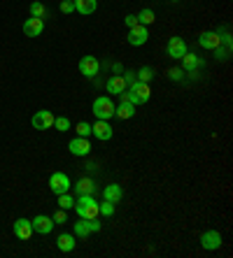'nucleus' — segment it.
Masks as SVG:
<instances>
[{"label":"nucleus","instance_id":"nucleus-14","mask_svg":"<svg viewBox=\"0 0 233 258\" xmlns=\"http://www.w3.org/2000/svg\"><path fill=\"white\" fill-rule=\"evenodd\" d=\"M42 30H44V19H26L24 21V35L26 37H37V35H42Z\"/></svg>","mask_w":233,"mask_h":258},{"label":"nucleus","instance_id":"nucleus-12","mask_svg":"<svg viewBox=\"0 0 233 258\" xmlns=\"http://www.w3.org/2000/svg\"><path fill=\"white\" fill-rule=\"evenodd\" d=\"M187 51H189V49H187V42H184L182 37H170V40H168V47H166V54L170 56V58H182L184 54H187Z\"/></svg>","mask_w":233,"mask_h":258},{"label":"nucleus","instance_id":"nucleus-13","mask_svg":"<svg viewBox=\"0 0 233 258\" xmlns=\"http://www.w3.org/2000/svg\"><path fill=\"white\" fill-rule=\"evenodd\" d=\"M198 44H201L203 49H217V47H221V35L219 33H215V30H205V33H201L198 35Z\"/></svg>","mask_w":233,"mask_h":258},{"label":"nucleus","instance_id":"nucleus-23","mask_svg":"<svg viewBox=\"0 0 233 258\" xmlns=\"http://www.w3.org/2000/svg\"><path fill=\"white\" fill-rule=\"evenodd\" d=\"M91 233V219H80L75 223V237H89Z\"/></svg>","mask_w":233,"mask_h":258},{"label":"nucleus","instance_id":"nucleus-25","mask_svg":"<svg viewBox=\"0 0 233 258\" xmlns=\"http://www.w3.org/2000/svg\"><path fill=\"white\" fill-rule=\"evenodd\" d=\"M31 17H35V19H44V17H47V7H44V3L33 0V3H31Z\"/></svg>","mask_w":233,"mask_h":258},{"label":"nucleus","instance_id":"nucleus-35","mask_svg":"<svg viewBox=\"0 0 233 258\" xmlns=\"http://www.w3.org/2000/svg\"><path fill=\"white\" fill-rule=\"evenodd\" d=\"M124 79H126V84H133V82H135V72L126 70V75H124Z\"/></svg>","mask_w":233,"mask_h":258},{"label":"nucleus","instance_id":"nucleus-17","mask_svg":"<svg viewBox=\"0 0 233 258\" xmlns=\"http://www.w3.org/2000/svg\"><path fill=\"white\" fill-rule=\"evenodd\" d=\"M75 5V12L84 14V17H89V14L96 12V7H98V0H73Z\"/></svg>","mask_w":233,"mask_h":258},{"label":"nucleus","instance_id":"nucleus-24","mask_svg":"<svg viewBox=\"0 0 233 258\" xmlns=\"http://www.w3.org/2000/svg\"><path fill=\"white\" fill-rule=\"evenodd\" d=\"M138 17V24H142V26H152L154 21H156V14H154V10H149V7H145L140 14H135Z\"/></svg>","mask_w":233,"mask_h":258},{"label":"nucleus","instance_id":"nucleus-32","mask_svg":"<svg viewBox=\"0 0 233 258\" xmlns=\"http://www.w3.org/2000/svg\"><path fill=\"white\" fill-rule=\"evenodd\" d=\"M61 12L63 14H73L75 12V5H73V0H61Z\"/></svg>","mask_w":233,"mask_h":258},{"label":"nucleus","instance_id":"nucleus-9","mask_svg":"<svg viewBox=\"0 0 233 258\" xmlns=\"http://www.w3.org/2000/svg\"><path fill=\"white\" fill-rule=\"evenodd\" d=\"M91 135L96 140H100V142H107V140H112V135H114V128L110 126V121H96L91 126Z\"/></svg>","mask_w":233,"mask_h":258},{"label":"nucleus","instance_id":"nucleus-11","mask_svg":"<svg viewBox=\"0 0 233 258\" xmlns=\"http://www.w3.org/2000/svg\"><path fill=\"white\" fill-rule=\"evenodd\" d=\"M201 246L205 249V251H215V249H219L221 246L219 230H205V233L201 235Z\"/></svg>","mask_w":233,"mask_h":258},{"label":"nucleus","instance_id":"nucleus-1","mask_svg":"<svg viewBox=\"0 0 233 258\" xmlns=\"http://www.w3.org/2000/svg\"><path fill=\"white\" fill-rule=\"evenodd\" d=\"M119 98H122V100H129L131 105H145V102L152 98V89H149V84L135 79L133 84H129V91L119 93Z\"/></svg>","mask_w":233,"mask_h":258},{"label":"nucleus","instance_id":"nucleus-20","mask_svg":"<svg viewBox=\"0 0 233 258\" xmlns=\"http://www.w3.org/2000/svg\"><path fill=\"white\" fill-rule=\"evenodd\" d=\"M75 244H77V240H75V235H70V233H61L59 237H56V246H59L61 251H66V253L73 251Z\"/></svg>","mask_w":233,"mask_h":258},{"label":"nucleus","instance_id":"nucleus-19","mask_svg":"<svg viewBox=\"0 0 233 258\" xmlns=\"http://www.w3.org/2000/svg\"><path fill=\"white\" fill-rule=\"evenodd\" d=\"M129 89V84H126V79L122 77V75H114V77L107 79V93H124V91Z\"/></svg>","mask_w":233,"mask_h":258},{"label":"nucleus","instance_id":"nucleus-15","mask_svg":"<svg viewBox=\"0 0 233 258\" xmlns=\"http://www.w3.org/2000/svg\"><path fill=\"white\" fill-rule=\"evenodd\" d=\"M14 235H17L19 240H31L33 237V226H31V221L28 219H17L14 221Z\"/></svg>","mask_w":233,"mask_h":258},{"label":"nucleus","instance_id":"nucleus-27","mask_svg":"<svg viewBox=\"0 0 233 258\" xmlns=\"http://www.w3.org/2000/svg\"><path fill=\"white\" fill-rule=\"evenodd\" d=\"M59 207H61V210H75V198L73 196H70V193H61V196H59Z\"/></svg>","mask_w":233,"mask_h":258},{"label":"nucleus","instance_id":"nucleus-30","mask_svg":"<svg viewBox=\"0 0 233 258\" xmlns=\"http://www.w3.org/2000/svg\"><path fill=\"white\" fill-rule=\"evenodd\" d=\"M75 131H77V135H80V138H89V135H91V126H89L86 121H80Z\"/></svg>","mask_w":233,"mask_h":258},{"label":"nucleus","instance_id":"nucleus-18","mask_svg":"<svg viewBox=\"0 0 233 258\" xmlns=\"http://www.w3.org/2000/svg\"><path fill=\"white\" fill-rule=\"evenodd\" d=\"M103 198L105 200H110V203H122V198H124V188L119 186V184H107L105 186V191H103Z\"/></svg>","mask_w":233,"mask_h":258},{"label":"nucleus","instance_id":"nucleus-28","mask_svg":"<svg viewBox=\"0 0 233 258\" xmlns=\"http://www.w3.org/2000/svg\"><path fill=\"white\" fill-rule=\"evenodd\" d=\"M98 214L112 216V214H114V203H110V200H105V203H98Z\"/></svg>","mask_w":233,"mask_h":258},{"label":"nucleus","instance_id":"nucleus-2","mask_svg":"<svg viewBox=\"0 0 233 258\" xmlns=\"http://www.w3.org/2000/svg\"><path fill=\"white\" fill-rule=\"evenodd\" d=\"M75 212L80 219H96L98 216V203L93 196H80L75 200Z\"/></svg>","mask_w":233,"mask_h":258},{"label":"nucleus","instance_id":"nucleus-33","mask_svg":"<svg viewBox=\"0 0 233 258\" xmlns=\"http://www.w3.org/2000/svg\"><path fill=\"white\" fill-rule=\"evenodd\" d=\"M124 21H126V28H133V26H138V17H135V14H126V19H124Z\"/></svg>","mask_w":233,"mask_h":258},{"label":"nucleus","instance_id":"nucleus-3","mask_svg":"<svg viewBox=\"0 0 233 258\" xmlns=\"http://www.w3.org/2000/svg\"><path fill=\"white\" fill-rule=\"evenodd\" d=\"M114 102L110 100L107 96H100L93 100V116L100 121H110L112 116H114Z\"/></svg>","mask_w":233,"mask_h":258},{"label":"nucleus","instance_id":"nucleus-5","mask_svg":"<svg viewBox=\"0 0 233 258\" xmlns=\"http://www.w3.org/2000/svg\"><path fill=\"white\" fill-rule=\"evenodd\" d=\"M129 44L131 47H142V44L149 40V30H147V26H142V24H138V26H133V28H129Z\"/></svg>","mask_w":233,"mask_h":258},{"label":"nucleus","instance_id":"nucleus-4","mask_svg":"<svg viewBox=\"0 0 233 258\" xmlns=\"http://www.w3.org/2000/svg\"><path fill=\"white\" fill-rule=\"evenodd\" d=\"M49 188L54 196H61V193H70V177L66 172H51L49 177Z\"/></svg>","mask_w":233,"mask_h":258},{"label":"nucleus","instance_id":"nucleus-21","mask_svg":"<svg viewBox=\"0 0 233 258\" xmlns=\"http://www.w3.org/2000/svg\"><path fill=\"white\" fill-rule=\"evenodd\" d=\"M114 116H119V119H133L135 116V105H131L129 100H122V105L114 109Z\"/></svg>","mask_w":233,"mask_h":258},{"label":"nucleus","instance_id":"nucleus-31","mask_svg":"<svg viewBox=\"0 0 233 258\" xmlns=\"http://www.w3.org/2000/svg\"><path fill=\"white\" fill-rule=\"evenodd\" d=\"M51 219H54V223H68V214H66V210H61V207H59V210L54 212V216H51Z\"/></svg>","mask_w":233,"mask_h":258},{"label":"nucleus","instance_id":"nucleus-10","mask_svg":"<svg viewBox=\"0 0 233 258\" xmlns=\"http://www.w3.org/2000/svg\"><path fill=\"white\" fill-rule=\"evenodd\" d=\"M33 128H37V131H47V128L54 126V114H51L49 109H40V112H35L31 119Z\"/></svg>","mask_w":233,"mask_h":258},{"label":"nucleus","instance_id":"nucleus-22","mask_svg":"<svg viewBox=\"0 0 233 258\" xmlns=\"http://www.w3.org/2000/svg\"><path fill=\"white\" fill-rule=\"evenodd\" d=\"M93 188H96V184H93V179H89V177H82V179L75 184V191H77V196H91Z\"/></svg>","mask_w":233,"mask_h":258},{"label":"nucleus","instance_id":"nucleus-7","mask_svg":"<svg viewBox=\"0 0 233 258\" xmlns=\"http://www.w3.org/2000/svg\"><path fill=\"white\" fill-rule=\"evenodd\" d=\"M31 226H33V233H40V235H49L51 230H54V219L51 216H44V214H37V216H33V221H31Z\"/></svg>","mask_w":233,"mask_h":258},{"label":"nucleus","instance_id":"nucleus-36","mask_svg":"<svg viewBox=\"0 0 233 258\" xmlns=\"http://www.w3.org/2000/svg\"><path fill=\"white\" fill-rule=\"evenodd\" d=\"M170 3H178V0H170Z\"/></svg>","mask_w":233,"mask_h":258},{"label":"nucleus","instance_id":"nucleus-26","mask_svg":"<svg viewBox=\"0 0 233 258\" xmlns=\"http://www.w3.org/2000/svg\"><path fill=\"white\" fill-rule=\"evenodd\" d=\"M135 79H138V82H145V84H149V82L154 79V70H152L149 66L140 68V70L135 72Z\"/></svg>","mask_w":233,"mask_h":258},{"label":"nucleus","instance_id":"nucleus-16","mask_svg":"<svg viewBox=\"0 0 233 258\" xmlns=\"http://www.w3.org/2000/svg\"><path fill=\"white\" fill-rule=\"evenodd\" d=\"M198 66H201V56L189 54V51L182 56V70H187L189 75H196V72H198Z\"/></svg>","mask_w":233,"mask_h":258},{"label":"nucleus","instance_id":"nucleus-34","mask_svg":"<svg viewBox=\"0 0 233 258\" xmlns=\"http://www.w3.org/2000/svg\"><path fill=\"white\" fill-rule=\"evenodd\" d=\"M168 77L178 82V79H182V70H180V68H172V70H168Z\"/></svg>","mask_w":233,"mask_h":258},{"label":"nucleus","instance_id":"nucleus-29","mask_svg":"<svg viewBox=\"0 0 233 258\" xmlns=\"http://www.w3.org/2000/svg\"><path fill=\"white\" fill-rule=\"evenodd\" d=\"M54 128L56 131H68L70 128V121H68V116H54Z\"/></svg>","mask_w":233,"mask_h":258},{"label":"nucleus","instance_id":"nucleus-6","mask_svg":"<svg viewBox=\"0 0 233 258\" xmlns=\"http://www.w3.org/2000/svg\"><path fill=\"white\" fill-rule=\"evenodd\" d=\"M98 70H100V60L96 58V56H82L80 58V72L84 77L93 79L98 75Z\"/></svg>","mask_w":233,"mask_h":258},{"label":"nucleus","instance_id":"nucleus-8","mask_svg":"<svg viewBox=\"0 0 233 258\" xmlns=\"http://www.w3.org/2000/svg\"><path fill=\"white\" fill-rule=\"evenodd\" d=\"M68 149H70L73 156H89L93 147H91V142H89V138H80V135H77L75 140H70Z\"/></svg>","mask_w":233,"mask_h":258}]
</instances>
